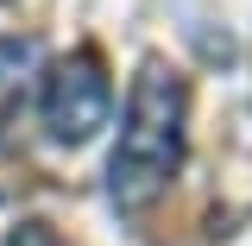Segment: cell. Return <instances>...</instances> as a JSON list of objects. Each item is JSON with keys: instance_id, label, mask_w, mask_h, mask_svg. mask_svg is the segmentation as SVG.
<instances>
[{"instance_id": "cell-3", "label": "cell", "mask_w": 252, "mask_h": 246, "mask_svg": "<svg viewBox=\"0 0 252 246\" xmlns=\"http://www.w3.org/2000/svg\"><path fill=\"white\" fill-rule=\"evenodd\" d=\"M6 246H63V240H57L51 221H19V227L6 234Z\"/></svg>"}, {"instance_id": "cell-1", "label": "cell", "mask_w": 252, "mask_h": 246, "mask_svg": "<svg viewBox=\"0 0 252 246\" xmlns=\"http://www.w3.org/2000/svg\"><path fill=\"white\" fill-rule=\"evenodd\" d=\"M183 120H189V82L170 63H145L126 89L120 145L107 158V202L120 215L152 209L183 171Z\"/></svg>"}, {"instance_id": "cell-2", "label": "cell", "mask_w": 252, "mask_h": 246, "mask_svg": "<svg viewBox=\"0 0 252 246\" xmlns=\"http://www.w3.org/2000/svg\"><path fill=\"white\" fill-rule=\"evenodd\" d=\"M38 114H44V133L57 145H89L114 114V82H107L101 57L94 51L57 57L51 76H44V95H38Z\"/></svg>"}]
</instances>
